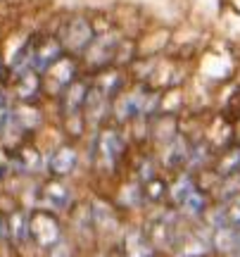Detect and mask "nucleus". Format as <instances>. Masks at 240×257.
Listing matches in <instances>:
<instances>
[{"label": "nucleus", "mask_w": 240, "mask_h": 257, "mask_svg": "<svg viewBox=\"0 0 240 257\" xmlns=\"http://www.w3.org/2000/svg\"><path fill=\"white\" fill-rule=\"evenodd\" d=\"M29 238H34L41 248H55L60 240V224L50 212H34L29 217Z\"/></svg>", "instance_id": "nucleus-1"}, {"label": "nucleus", "mask_w": 240, "mask_h": 257, "mask_svg": "<svg viewBox=\"0 0 240 257\" xmlns=\"http://www.w3.org/2000/svg\"><path fill=\"white\" fill-rule=\"evenodd\" d=\"M62 57V50L55 41H38L31 46V67L34 69H50Z\"/></svg>", "instance_id": "nucleus-2"}, {"label": "nucleus", "mask_w": 240, "mask_h": 257, "mask_svg": "<svg viewBox=\"0 0 240 257\" xmlns=\"http://www.w3.org/2000/svg\"><path fill=\"white\" fill-rule=\"evenodd\" d=\"M65 41L69 43L72 50H86V48L91 46L93 41V31H91V24L86 22V19H74V22H69L65 29Z\"/></svg>", "instance_id": "nucleus-3"}, {"label": "nucleus", "mask_w": 240, "mask_h": 257, "mask_svg": "<svg viewBox=\"0 0 240 257\" xmlns=\"http://www.w3.org/2000/svg\"><path fill=\"white\" fill-rule=\"evenodd\" d=\"M76 162H79L76 150L74 148H69V146H65V148H60V150L53 153V157L48 160V169H50L55 176H67L76 167Z\"/></svg>", "instance_id": "nucleus-4"}, {"label": "nucleus", "mask_w": 240, "mask_h": 257, "mask_svg": "<svg viewBox=\"0 0 240 257\" xmlns=\"http://www.w3.org/2000/svg\"><path fill=\"white\" fill-rule=\"evenodd\" d=\"M121 148H124V143H121V138L117 131H105L100 136V143H98V150H100V157L107 162V165H114L117 160H119L121 155Z\"/></svg>", "instance_id": "nucleus-5"}, {"label": "nucleus", "mask_w": 240, "mask_h": 257, "mask_svg": "<svg viewBox=\"0 0 240 257\" xmlns=\"http://www.w3.org/2000/svg\"><path fill=\"white\" fill-rule=\"evenodd\" d=\"M124 255L126 257H152V245L140 231H131L124 240Z\"/></svg>", "instance_id": "nucleus-6"}, {"label": "nucleus", "mask_w": 240, "mask_h": 257, "mask_svg": "<svg viewBox=\"0 0 240 257\" xmlns=\"http://www.w3.org/2000/svg\"><path fill=\"white\" fill-rule=\"evenodd\" d=\"M46 200L50 202L55 210H65L67 205H69V200H72V193H69L67 186L60 184V181H50V184L46 186Z\"/></svg>", "instance_id": "nucleus-7"}, {"label": "nucleus", "mask_w": 240, "mask_h": 257, "mask_svg": "<svg viewBox=\"0 0 240 257\" xmlns=\"http://www.w3.org/2000/svg\"><path fill=\"white\" fill-rule=\"evenodd\" d=\"M216 172L221 176H226V179L240 174V148H231V150H226V153L219 157Z\"/></svg>", "instance_id": "nucleus-8"}, {"label": "nucleus", "mask_w": 240, "mask_h": 257, "mask_svg": "<svg viewBox=\"0 0 240 257\" xmlns=\"http://www.w3.org/2000/svg\"><path fill=\"white\" fill-rule=\"evenodd\" d=\"M166 186L162 184V181H157V179H152L148 186H145V193H148V198H152V200H159L162 195H164Z\"/></svg>", "instance_id": "nucleus-9"}, {"label": "nucleus", "mask_w": 240, "mask_h": 257, "mask_svg": "<svg viewBox=\"0 0 240 257\" xmlns=\"http://www.w3.org/2000/svg\"><path fill=\"white\" fill-rule=\"evenodd\" d=\"M0 231H3V219H0Z\"/></svg>", "instance_id": "nucleus-10"}]
</instances>
